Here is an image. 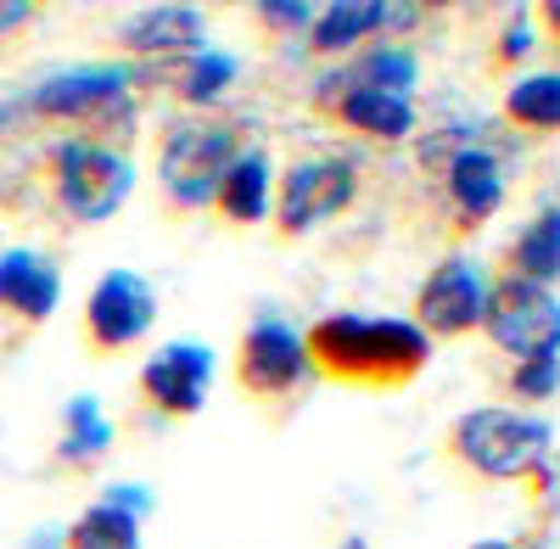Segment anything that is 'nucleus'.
Listing matches in <instances>:
<instances>
[{
    "label": "nucleus",
    "mask_w": 560,
    "mask_h": 549,
    "mask_svg": "<svg viewBox=\"0 0 560 549\" xmlns=\"http://www.w3.org/2000/svg\"><path fill=\"white\" fill-rule=\"evenodd\" d=\"M527 12H533V34L560 57V0H538V7H527Z\"/></svg>",
    "instance_id": "a878e982"
},
{
    "label": "nucleus",
    "mask_w": 560,
    "mask_h": 549,
    "mask_svg": "<svg viewBox=\"0 0 560 549\" xmlns=\"http://www.w3.org/2000/svg\"><path fill=\"white\" fill-rule=\"evenodd\" d=\"M342 549H370V544H364V538H348V544H342Z\"/></svg>",
    "instance_id": "cd10ccee"
},
{
    "label": "nucleus",
    "mask_w": 560,
    "mask_h": 549,
    "mask_svg": "<svg viewBox=\"0 0 560 549\" xmlns=\"http://www.w3.org/2000/svg\"><path fill=\"white\" fill-rule=\"evenodd\" d=\"M499 118H504L510 135H527V141H549V135H560V68L522 73L516 84L504 90Z\"/></svg>",
    "instance_id": "6ab92c4d"
},
{
    "label": "nucleus",
    "mask_w": 560,
    "mask_h": 549,
    "mask_svg": "<svg viewBox=\"0 0 560 549\" xmlns=\"http://www.w3.org/2000/svg\"><path fill=\"white\" fill-rule=\"evenodd\" d=\"M62 303V269L39 253H7L0 258V308L18 314L23 326H45Z\"/></svg>",
    "instance_id": "dca6fc26"
},
{
    "label": "nucleus",
    "mask_w": 560,
    "mask_h": 549,
    "mask_svg": "<svg viewBox=\"0 0 560 549\" xmlns=\"http://www.w3.org/2000/svg\"><path fill=\"white\" fill-rule=\"evenodd\" d=\"M51 197L68 219L79 224H102L113 219L129 191H135V163L102 141H79V135H68V141L51 152Z\"/></svg>",
    "instance_id": "423d86ee"
},
{
    "label": "nucleus",
    "mask_w": 560,
    "mask_h": 549,
    "mask_svg": "<svg viewBox=\"0 0 560 549\" xmlns=\"http://www.w3.org/2000/svg\"><path fill=\"white\" fill-rule=\"evenodd\" d=\"M549 448H555V427L510 404L465 409L443 432V454L477 482H533L549 460Z\"/></svg>",
    "instance_id": "f03ea898"
},
{
    "label": "nucleus",
    "mask_w": 560,
    "mask_h": 549,
    "mask_svg": "<svg viewBox=\"0 0 560 549\" xmlns=\"http://www.w3.org/2000/svg\"><path fill=\"white\" fill-rule=\"evenodd\" d=\"M62 549H140V516L118 505V499H96L62 533Z\"/></svg>",
    "instance_id": "4be33fe9"
},
{
    "label": "nucleus",
    "mask_w": 560,
    "mask_h": 549,
    "mask_svg": "<svg viewBox=\"0 0 560 549\" xmlns=\"http://www.w3.org/2000/svg\"><path fill=\"white\" fill-rule=\"evenodd\" d=\"M504 393L516 398L510 409H522V404H549V398L560 393V353L516 359V364H510V376H504Z\"/></svg>",
    "instance_id": "5701e85b"
},
{
    "label": "nucleus",
    "mask_w": 560,
    "mask_h": 549,
    "mask_svg": "<svg viewBox=\"0 0 560 549\" xmlns=\"http://www.w3.org/2000/svg\"><path fill=\"white\" fill-rule=\"evenodd\" d=\"M482 297H488L482 269L465 253H448L443 264H432L427 281L415 287L409 326L427 342H459V337L482 331Z\"/></svg>",
    "instance_id": "f8f14e48"
},
{
    "label": "nucleus",
    "mask_w": 560,
    "mask_h": 549,
    "mask_svg": "<svg viewBox=\"0 0 560 549\" xmlns=\"http://www.w3.org/2000/svg\"><path fill=\"white\" fill-rule=\"evenodd\" d=\"M152 326H158V292L135 269H107L90 287L84 314H79V337L96 359H118V353L140 348L152 337Z\"/></svg>",
    "instance_id": "0eeeda50"
},
{
    "label": "nucleus",
    "mask_w": 560,
    "mask_h": 549,
    "mask_svg": "<svg viewBox=\"0 0 560 549\" xmlns=\"http://www.w3.org/2000/svg\"><path fill=\"white\" fill-rule=\"evenodd\" d=\"M135 79L140 73L118 68V62H84V68L39 79L12 113L45 118V124H68V129H79V141L113 147V135L135 129Z\"/></svg>",
    "instance_id": "7ed1b4c3"
},
{
    "label": "nucleus",
    "mask_w": 560,
    "mask_h": 549,
    "mask_svg": "<svg viewBox=\"0 0 560 549\" xmlns=\"http://www.w3.org/2000/svg\"><path fill=\"white\" fill-rule=\"evenodd\" d=\"M208 39V17L197 7H140L124 28H118V45L129 57H140L152 73L158 68H174L185 57H197Z\"/></svg>",
    "instance_id": "4468645a"
},
{
    "label": "nucleus",
    "mask_w": 560,
    "mask_h": 549,
    "mask_svg": "<svg viewBox=\"0 0 560 549\" xmlns=\"http://www.w3.org/2000/svg\"><path fill=\"white\" fill-rule=\"evenodd\" d=\"M432 168L443 179V208L454 213V236H477L504 208V163L477 135H454L448 147H432Z\"/></svg>",
    "instance_id": "9b49d317"
},
{
    "label": "nucleus",
    "mask_w": 560,
    "mask_h": 549,
    "mask_svg": "<svg viewBox=\"0 0 560 549\" xmlns=\"http://www.w3.org/2000/svg\"><path fill=\"white\" fill-rule=\"evenodd\" d=\"M359 202V163L337 152H314L298 157L287 174H275V208H269V231L280 242H303L319 224L342 219Z\"/></svg>",
    "instance_id": "39448f33"
},
{
    "label": "nucleus",
    "mask_w": 560,
    "mask_h": 549,
    "mask_svg": "<svg viewBox=\"0 0 560 549\" xmlns=\"http://www.w3.org/2000/svg\"><path fill=\"white\" fill-rule=\"evenodd\" d=\"M107 448H113V421L102 416V404L90 398V393L68 398V416H62V448H57V454H62V466L90 471Z\"/></svg>",
    "instance_id": "412c9836"
},
{
    "label": "nucleus",
    "mask_w": 560,
    "mask_h": 549,
    "mask_svg": "<svg viewBox=\"0 0 560 549\" xmlns=\"http://www.w3.org/2000/svg\"><path fill=\"white\" fill-rule=\"evenodd\" d=\"M247 152L242 118H219V113H185L174 124H163L158 135V186H163V208L174 219L202 213L213 186L224 179V168Z\"/></svg>",
    "instance_id": "20e7f679"
},
{
    "label": "nucleus",
    "mask_w": 560,
    "mask_h": 549,
    "mask_svg": "<svg viewBox=\"0 0 560 549\" xmlns=\"http://www.w3.org/2000/svg\"><path fill=\"white\" fill-rule=\"evenodd\" d=\"M504 281H527V287H549L560 281V208H544L527 219V231L504 247L499 258Z\"/></svg>",
    "instance_id": "a211bd4d"
},
{
    "label": "nucleus",
    "mask_w": 560,
    "mask_h": 549,
    "mask_svg": "<svg viewBox=\"0 0 560 549\" xmlns=\"http://www.w3.org/2000/svg\"><path fill=\"white\" fill-rule=\"evenodd\" d=\"M236 387L247 404H287L308 382V353L303 331H292L280 314H258L253 326L236 337Z\"/></svg>",
    "instance_id": "9d476101"
},
{
    "label": "nucleus",
    "mask_w": 560,
    "mask_h": 549,
    "mask_svg": "<svg viewBox=\"0 0 560 549\" xmlns=\"http://www.w3.org/2000/svg\"><path fill=\"white\" fill-rule=\"evenodd\" d=\"M314 118L331 124L342 135H359V141H382V147H398L415 135V96H398V90H376V84H359L348 79L342 68H331L314 96H308Z\"/></svg>",
    "instance_id": "6e6552de"
},
{
    "label": "nucleus",
    "mask_w": 560,
    "mask_h": 549,
    "mask_svg": "<svg viewBox=\"0 0 560 549\" xmlns=\"http://www.w3.org/2000/svg\"><path fill=\"white\" fill-rule=\"evenodd\" d=\"M308 376L353 393H404L427 376L432 342L409 314H319L303 331Z\"/></svg>",
    "instance_id": "f257e3e1"
},
{
    "label": "nucleus",
    "mask_w": 560,
    "mask_h": 549,
    "mask_svg": "<svg viewBox=\"0 0 560 549\" xmlns=\"http://www.w3.org/2000/svg\"><path fill=\"white\" fill-rule=\"evenodd\" d=\"M533 45H538V34H533V12H516L499 34H493V51H488V68L504 79V73H516L527 57H533Z\"/></svg>",
    "instance_id": "393cba45"
},
{
    "label": "nucleus",
    "mask_w": 560,
    "mask_h": 549,
    "mask_svg": "<svg viewBox=\"0 0 560 549\" xmlns=\"http://www.w3.org/2000/svg\"><path fill=\"white\" fill-rule=\"evenodd\" d=\"M382 34H387V7H376V0H337V7L314 12L308 51L314 57H353L364 45H376Z\"/></svg>",
    "instance_id": "f3484780"
},
{
    "label": "nucleus",
    "mask_w": 560,
    "mask_h": 549,
    "mask_svg": "<svg viewBox=\"0 0 560 549\" xmlns=\"http://www.w3.org/2000/svg\"><path fill=\"white\" fill-rule=\"evenodd\" d=\"M208 387H213V348L208 342H163L140 364V404L168 416V421L202 416Z\"/></svg>",
    "instance_id": "ddd939ff"
},
{
    "label": "nucleus",
    "mask_w": 560,
    "mask_h": 549,
    "mask_svg": "<svg viewBox=\"0 0 560 549\" xmlns=\"http://www.w3.org/2000/svg\"><path fill=\"white\" fill-rule=\"evenodd\" d=\"M482 337L516 359H538V353H560V297L549 287H527V281H504L493 274L488 297H482Z\"/></svg>",
    "instance_id": "1a4fd4ad"
},
{
    "label": "nucleus",
    "mask_w": 560,
    "mask_h": 549,
    "mask_svg": "<svg viewBox=\"0 0 560 549\" xmlns=\"http://www.w3.org/2000/svg\"><path fill=\"white\" fill-rule=\"evenodd\" d=\"M314 12L319 7H303V0H264V7H253V23L264 28L269 45H280V39H308Z\"/></svg>",
    "instance_id": "b1692460"
},
{
    "label": "nucleus",
    "mask_w": 560,
    "mask_h": 549,
    "mask_svg": "<svg viewBox=\"0 0 560 549\" xmlns=\"http://www.w3.org/2000/svg\"><path fill=\"white\" fill-rule=\"evenodd\" d=\"M269 208H275V163H269V152L247 147L213 186L208 213L224 231H253V224H269Z\"/></svg>",
    "instance_id": "2eb2a0df"
},
{
    "label": "nucleus",
    "mask_w": 560,
    "mask_h": 549,
    "mask_svg": "<svg viewBox=\"0 0 560 549\" xmlns=\"http://www.w3.org/2000/svg\"><path fill=\"white\" fill-rule=\"evenodd\" d=\"M465 549H522V544H504V538H477V544H465Z\"/></svg>",
    "instance_id": "bb28decb"
},
{
    "label": "nucleus",
    "mask_w": 560,
    "mask_h": 549,
    "mask_svg": "<svg viewBox=\"0 0 560 549\" xmlns=\"http://www.w3.org/2000/svg\"><path fill=\"white\" fill-rule=\"evenodd\" d=\"M158 73L168 79V96L174 102H185L191 113H208L224 96V84H236V57H224V51H213V45H202L197 57H185L174 68H158Z\"/></svg>",
    "instance_id": "aec40b11"
}]
</instances>
